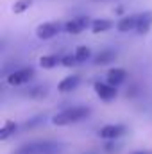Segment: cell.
I'll return each instance as SVG.
<instances>
[{
	"mask_svg": "<svg viewBox=\"0 0 152 154\" xmlns=\"http://www.w3.org/2000/svg\"><path fill=\"white\" fill-rule=\"evenodd\" d=\"M31 4H32V0H16L14 5H13V13L14 14H22L23 11H27L31 7Z\"/></svg>",
	"mask_w": 152,
	"mask_h": 154,
	"instance_id": "cell-17",
	"label": "cell"
},
{
	"mask_svg": "<svg viewBox=\"0 0 152 154\" xmlns=\"http://www.w3.org/2000/svg\"><path fill=\"white\" fill-rule=\"evenodd\" d=\"M95 91H97L99 99H100V100H106V102L113 100L114 97L118 95L116 86L111 84V82H95Z\"/></svg>",
	"mask_w": 152,
	"mask_h": 154,
	"instance_id": "cell-6",
	"label": "cell"
},
{
	"mask_svg": "<svg viewBox=\"0 0 152 154\" xmlns=\"http://www.w3.org/2000/svg\"><path fill=\"white\" fill-rule=\"evenodd\" d=\"M88 115H90V108H86V106H72V108H66V109H63L57 115L52 116V124L54 125H68V124H75L79 120L86 118Z\"/></svg>",
	"mask_w": 152,
	"mask_h": 154,
	"instance_id": "cell-1",
	"label": "cell"
},
{
	"mask_svg": "<svg viewBox=\"0 0 152 154\" xmlns=\"http://www.w3.org/2000/svg\"><path fill=\"white\" fill-rule=\"evenodd\" d=\"M152 27V13L150 11H143L138 14V22H136V32L138 34H147Z\"/></svg>",
	"mask_w": 152,
	"mask_h": 154,
	"instance_id": "cell-8",
	"label": "cell"
},
{
	"mask_svg": "<svg viewBox=\"0 0 152 154\" xmlns=\"http://www.w3.org/2000/svg\"><path fill=\"white\" fill-rule=\"evenodd\" d=\"M75 57H77L79 63H84V61H88V59L91 57V50H90L88 47L81 45V47H77L75 48Z\"/></svg>",
	"mask_w": 152,
	"mask_h": 154,
	"instance_id": "cell-16",
	"label": "cell"
},
{
	"mask_svg": "<svg viewBox=\"0 0 152 154\" xmlns=\"http://www.w3.org/2000/svg\"><path fill=\"white\" fill-rule=\"evenodd\" d=\"M125 77H127V72H125L123 68H111V70L108 72V82L118 86V84H122V82L125 81Z\"/></svg>",
	"mask_w": 152,
	"mask_h": 154,
	"instance_id": "cell-12",
	"label": "cell"
},
{
	"mask_svg": "<svg viewBox=\"0 0 152 154\" xmlns=\"http://www.w3.org/2000/svg\"><path fill=\"white\" fill-rule=\"evenodd\" d=\"M56 149H57V143L54 142H31V143L18 147L13 154H47Z\"/></svg>",
	"mask_w": 152,
	"mask_h": 154,
	"instance_id": "cell-2",
	"label": "cell"
},
{
	"mask_svg": "<svg viewBox=\"0 0 152 154\" xmlns=\"http://www.w3.org/2000/svg\"><path fill=\"white\" fill-rule=\"evenodd\" d=\"M61 63H63L65 66H74V65H77L79 61H77L75 54H74V56H72V54H68V56H65V57L61 59Z\"/></svg>",
	"mask_w": 152,
	"mask_h": 154,
	"instance_id": "cell-18",
	"label": "cell"
},
{
	"mask_svg": "<svg viewBox=\"0 0 152 154\" xmlns=\"http://www.w3.org/2000/svg\"><path fill=\"white\" fill-rule=\"evenodd\" d=\"M109 142H111V143H108V145H106V147H104V151H106V152H116V151H118V145H114L113 142L114 140H109Z\"/></svg>",
	"mask_w": 152,
	"mask_h": 154,
	"instance_id": "cell-20",
	"label": "cell"
},
{
	"mask_svg": "<svg viewBox=\"0 0 152 154\" xmlns=\"http://www.w3.org/2000/svg\"><path fill=\"white\" fill-rule=\"evenodd\" d=\"M81 82V77L79 75H70V77H65L59 84H57V90L61 93H68V91H74Z\"/></svg>",
	"mask_w": 152,
	"mask_h": 154,
	"instance_id": "cell-10",
	"label": "cell"
},
{
	"mask_svg": "<svg viewBox=\"0 0 152 154\" xmlns=\"http://www.w3.org/2000/svg\"><path fill=\"white\" fill-rule=\"evenodd\" d=\"M114 59H116V52L111 50V48H104V50H100V52L93 57V63H95V65H99V66H102V65L113 63Z\"/></svg>",
	"mask_w": 152,
	"mask_h": 154,
	"instance_id": "cell-11",
	"label": "cell"
},
{
	"mask_svg": "<svg viewBox=\"0 0 152 154\" xmlns=\"http://www.w3.org/2000/svg\"><path fill=\"white\" fill-rule=\"evenodd\" d=\"M61 59H63V57H59V56H56V54L41 56V57H39V65H41V68H54V66H57V65L61 63Z\"/></svg>",
	"mask_w": 152,
	"mask_h": 154,
	"instance_id": "cell-13",
	"label": "cell"
},
{
	"mask_svg": "<svg viewBox=\"0 0 152 154\" xmlns=\"http://www.w3.org/2000/svg\"><path fill=\"white\" fill-rule=\"evenodd\" d=\"M88 25H90V18H86V16H79V18L68 20V22L65 23V31H66L68 34H79V32H82Z\"/></svg>",
	"mask_w": 152,
	"mask_h": 154,
	"instance_id": "cell-7",
	"label": "cell"
},
{
	"mask_svg": "<svg viewBox=\"0 0 152 154\" xmlns=\"http://www.w3.org/2000/svg\"><path fill=\"white\" fill-rule=\"evenodd\" d=\"M136 22H138V14H131V16H123L116 22V29L120 32H129L132 29H136Z\"/></svg>",
	"mask_w": 152,
	"mask_h": 154,
	"instance_id": "cell-9",
	"label": "cell"
},
{
	"mask_svg": "<svg viewBox=\"0 0 152 154\" xmlns=\"http://www.w3.org/2000/svg\"><path fill=\"white\" fill-rule=\"evenodd\" d=\"M18 129V125L14 122H5L0 129V140H7L11 134H14V131Z\"/></svg>",
	"mask_w": 152,
	"mask_h": 154,
	"instance_id": "cell-15",
	"label": "cell"
},
{
	"mask_svg": "<svg viewBox=\"0 0 152 154\" xmlns=\"http://www.w3.org/2000/svg\"><path fill=\"white\" fill-rule=\"evenodd\" d=\"M47 154H48V152H47Z\"/></svg>",
	"mask_w": 152,
	"mask_h": 154,
	"instance_id": "cell-23",
	"label": "cell"
},
{
	"mask_svg": "<svg viewBox=\"0 0 152 154\" xmlns=\"http://www.w3.org/2000/svg\"><path fill=\"white\" fill-rule=\"evenodd\" d=\"M132 154H152L150 151H136V152H132Z\"/></svg>",
	"mask_w": 152,
	"mask_h": 154,
	"instance_id": "cell-21",
	"label": "cell"
},
{
	"mask_svg": "<svg viewBox=\"0 0 152 154\" xmlns=\"http://www.w3.org/2000/svg\"><path fill=\"white\" fill-rule=\"evenodd\" d=\"M32 77H34V68H31V66L14 68L11 74H7V82H9L11 86H20V84L29 82Z\"/></svg>",
	"mask_w": 152,
	"mask_h": 154,
	"instance_id": "cell-3",
	"label": "cell"
},
{
	"mask_svg": "<svg viewBox=\"0 0 152 154\" xmlns=\"http://www.w3.org/2000/svg\"><path fill=\"white\" fill-rule=\"evenodd\" d=\"M61 31V25L57 22H47V23H41L36 29V36L39 39H52L54 36H57Z\"/></svg>",
	"mask_w": 152,
	"mask_h": 154,
	"instance_id": "cell-5",
	"label": "cell"
},
{
	"mask_svg": "<svg viewBox=\"0 0 152 154\" xmlns=\"http://www.w3.org/2000/svg\"><path fill=\"white\" fill-rule=\"evenodd\" d=\"M125 131H127V129H125L123 124H108V125H104V127L99 131V136L104 138V140H116V138L123 136Z\"/></svg>",
	"mask_w": 152,
	"mask_h": 154,
	"instance_id": "cell-4",
	"label": "cell"
},
{
	"mask_svg": "<svg viewBox=\"0 0 152 154\" xmlns=\"http://www.w3.org/2000/svg\"><path fill=\"white\" fill-rule=\"evenodd\" d=\"M84 154H97V152H93V151H90V152H84Z\"/></svg>",
	"mask_w": 152,
	"mask_h": 154,
	"instance_id": "cell-22",
	"label": "cell"
},
{
	"mask_svg": "<svg viewBox=\"0 0 152 154\" xmlns=\"http://www.w3.org/2000/svg\"><path fill=\"white\" fill-rule=\"evenodd\" d=\"M31 95H32V97H45V95H47V86H43V88H34V90L31 91Z\"/></svg>",
	"mask_w": 152,
	"mask_h": 154,
	"instance_id": "cell-19",
	"label": "cell"
},
{
	"mask_svg": "<svg viewBox=\"0 0 152 154\" xmlns=\"http://www.w3.org/2000/svg\"><path fill=\"white\" fill-rule=\"evenodd\" d=\"M111 27H113V22H109V20H93V23H91V31L95 34L104 32V31H109Z\"/></svg>",
	"mask_w": 152,
	"mask_h": 154,
	"instance_id": "cell-14",
	"label": "cell"
}]
</instances>
